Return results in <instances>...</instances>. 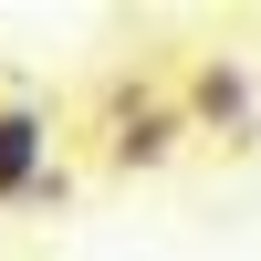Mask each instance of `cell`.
<instances>
[{
  "label": "cell",
  "mask_w": 261,
  "mask_h": 261,
  "mask_svg": "<svg viewBox=\"0 0 261 261\" xmlns=\"http://www.w3.org/2000/svg\"><path fill=\"white\" fill-rule=\"evenodd\" d=\"M178 115H188V125H220V136H251V73H241L230 53L188 63V94H178Z\"/></svg>",
  "instance_id": "obj_2"
},
{
  "label": "cell",
  "mask_w": 261,
  "mask_h": 261,
  "mask_svg": "<svg viewBox=\"0 0 261 261\" xmlns=\"http://www.w3.org/2000/svg\"><path fill=\"white\" fill-rule=\"evenodd\" d=\"M178 136H188V115H178V105H115L105 167H115V178H136V167H167V157H178Z\"/></svg>",
  "instance_id": "obj_1"
},
{
  "label": "cell",
  "mask_w": 261,
  "mask_h": 261,
  "mask_svg": "<svg viewBox=\"0 0 261 261\" xmlns=\"http://www.w3.org/2000/svg\"><path fill=\"white\" fill-rule=\"evenodd\" d=\"M42 178H53V125H42V105H0V209L32 199Z\"/></svg>",
  "instance_id": "obj_3"
}]
</instances>
